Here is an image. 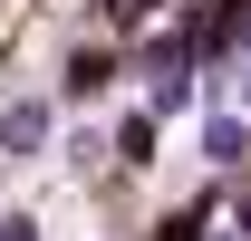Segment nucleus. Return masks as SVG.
Here are the masks:
<instances>
[{
  "instance_id": "obj_3",
  "label": "nucleus",
  "mask_w": 251,
  "mask_h": 241,
  "mask_svg": "<svg viewBox=\"0 0 251 241\" xmlns=\"http://www.w3.org/2000/svg\"><path fill=\"white\" fill-rule=\"evenodd\" d=\"M106 77H116V58H106V48H77V58H68V96H97Z\"/></svg>"
},
{
  "instance_id": "obj_2",
  "label": "nucleus",
  "mask_w": 251,
  "mask_h": 241,
  "mask_svg": "<svg viewBox=\"0 0 251 241\" xmlns=\"http://www.w3.org/2000/svg\"><path fill=\"white\" fill-rule=\"evenodd\" d=\"M203 154H213V164H242V154H251V125L242 116H203Z\"/></svg>"
},
{
  "instance_id": "obj_5",
  "label": "nucleus",
  "mask_w": 251,
  "mask_h": 241,
  "mask_svg": "<svg viewBox=\"0 0 251 241\" xmlns=\"http://www.w3.org/2000/svg\"><path fill=\"white\" fill-rule=\"evenodd\" d=\"M0 241H39V222L29 212H0Z\"/></svg>"
},
{
  "instance_id": "obj_4",
  "label": "nucleus",
  "mask_w": 251,
  "mask_h": 241,
  "mask_svg": "<svg viewBox=\"0 0 251 241\" xmlns=\"http://www.w3.org/2000/svg\"><path fill=\"white\" fill-rule=\"evenodd\" d=\"M116 154H126V164H155V116H126L116 125Z\"/></svg>"
},
{
  "instance_id": "obj_6",
  "label": "nucleus",
  "mask_w": 251,
  "mask_h": 241,
  "mask_svg": "<svg viewBox=\"0 0 251 241\" xmlns=\"http://www.w3.org/2000/svg\"><path fill=\"white\" fill-rule=\"evenodd\" d=\"M242 241H251V203H242Z\"/></svg>"
},
{
  "instance_id": "obj_1",
  "label": "nucleus",
  "mask_w": 251,
  "mask_h": 241,
  "mask_svg": "<svg viewBox=\"0 0 251 241\" xmlns=\"http://www.w3.org/2000/svg\"><path fill=\"white\" fill-rule=\"evenodd\" d=\"M49 135H58V106L49 96H10L0 106V154H49Z\"/></svg>"
}]
</instances>
